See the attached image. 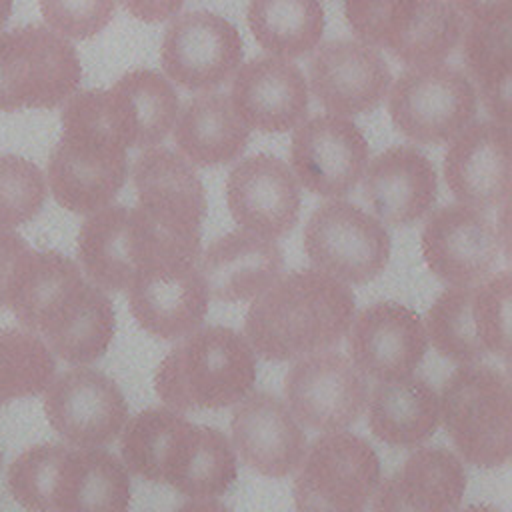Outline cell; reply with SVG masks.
I'll return each instance as SVG.
<instances>
[{
	"instance_id": "cell-40",
	"label": "cell",
	"mask_w": 512,
	"mask_h": 512,
	"mask_svg": "<svg viewBox=\"0 0 512 512\" xmlns=\"http://www.w3.org/2000/svg\"><path fill=\"white\" fill-rule=\"evenodd\" d=\"M124 10L136 20L154 24L176 16L186 0H120Z\"/></svg>"
},
{
	"instance_id": "cell-35",
	"label": "cell",
	"mask_w": 512,
	"mask_h": 512,
	"mask_svg": "<svg viewBox=\"0 0 512 512\" xmlns=\"http://www.w3.org/2000/svg\"><path fill=\"white\" fill-rule=\"evenodd\" d=\"M462 58L480 86V96L494 122L510 118V18L496 22L472 20L464 32Z\"/></svg>"
},
{
	"instance_id": "cell-20",
	"label": "cell",
	"mask_w": 512,
	"mask_h": 512,
	"mask_svg": "<svg viewBox=\"0 0 512 512\" xmlns=\"http://www.w3.org/2000/svg\"><path fill=\"white\" fill-rule=\"evenodd\" d=\"M370 148L362 130L346 116L318 114L292 134L290 160L296 180L318 196H346L360 182Z\"/></svg>"
},
{
	"instance_id": "cell-1",
	"label": "cell",
	"mask_w": 512,
	"mask_h": 512,
	"mask_svg": "<svg viewBox=\"0 0 512 512\" xmlns=\"http://www.w3.org/2000/svg\"><path fill=\"white\" fill-rule=\"evenodd\" d=\"M8 306L50 352L70 364L104 356L114 330V306L78 264L56 250H30L14 278Z\"/></svg>"
},
{
	"instance_id": "cell-3",
	"label": "cell",
	"mask_w": 512,
	"mask_h": 512,
	"mask_svg": "<svg viewBox=\"0 0 512 512\" xmlns=\"http://www.w3.org/2000/svg\"><path fill=\"white\" fill-rule=\"evenodd\" d=\"M124 426L122 460L134 476L190 498L222 496L238 476L234 448L218 428L192 424L168 408L142 410Z\"/></svg>"
},
{
	"instance_id": "cell-37",
	"label": "cell",
	"mask_w": 512,
	"mask_h": 512,
	"mask_svg": "<svg viewBox=\"0 0 512 512\" xmlns=\"http://www.w3.org/2000/svg\"><path fill=\"white\" fill-rule=\"evenodd\" d=\"M46 200L42 170L16 154H0V228L30 222Z\"/></svg>"
},
{
	"instance_id": "cell-26",
	"label": "cell",
	"mask_w": 512,
	"mask_h": 512,
	"mask_svg": "<svg viewBox=\"0 0 512 512\" xmlns=\"http://www.w3.org/2000/svg\"><path fill=\"white\" fill-rule=\"evenodd\" d=\"M230 102L248 128L288 132L308 114V82L292 60L252 58L234 72Z\"/></svg>"
},
{
	"instance_id": "cell-21",
	"label": "cell",
	"mask_w": 512,
	"mask_h": 512,
	"mask_svg": "<svg viewBox=\"0 0 512 512\" xmlns=\"http://www.w3.org/2000/svg\"><path fill=\"white\" fill-rule=\"evenodd\" d=\"M210 294L196 262L160 260L136 274L128 304L140 328L162 340L184 338L206 318Z\"/></svg>"
},
{
	"instance_id": "cell-32",
	"label": "cell",
	"mask_w": 512,
	"mask_h": 512,
	"mask_svg": "<svg viewBox=\"0 0 512 512\" xmlns=\"http://www.w3.org/2000/svg\"><path fill=\"white\" fill-rule=\"evenodd\" d=\"M172 130L180 154L200 168L238 160L250 140V128L222 92L192 96L178 110Z\"/></svg>"
},
{
	"instance_id": "cell-6",
	"label": "cell",
	"mask_w": 512,
	"mask_h": 512,
	"mask_svg": "<svg viewBox=\"0 0 512 512\" xmlns=\"http://www.w3.org/2000/svg\"><path fill=\"white\" fill-rule=\"evenodd\" d=\"M256 382V354L228 326H206L186 334L160 362L154 388L176 410H216L240 402Z\"/></svg>"
},
{
	"instance_id": "cell-39",
	"label": "cell",
	"mask_w": 512,
	"mask_h": 512,
	"mask_svg": "<svg viewBox=\"0 0 512 512\" xmlns=\"http://www.w3.org/2000/svg\"><path fill=\"white\" fill-rule=\"evenodd\" d=\"M32 246L16 232L0 228V308L8 306L14 278Z\"/></svg>"
},
{
	"instance_id": "cell-36",
	"label": "cell",
	"mask_w": 512,
	"mask_h": 512,
	"mask_svg": "<svg viewBox=\"0 0 512 512\" xmlns=\"http://www.w3.org/2000/svg\"><path fill=\"white\" fill-rule=\"evenodd\" d=\"M56 372L54 354L28 330H0V408L16 398L38 396Z\"/></svg>"
},
{
	"instance_id": "cell-19",
	"label": "cell",
	"mask_w": 512,
	"mask_h": 512,
	"mask_svg": "<svg viewBox=\"0 0 512 512\" xmlns=\"http://www.w3.org/2000/svg\"><path fill=\"white\" fill-rule=\"evenodd\" d=\"M420 250L434 276L450 286H476L492 276L502 240L496 224L476 208L446 204L432 212Z\"/></svg>"
},
{
	"instance_id": "cell-14",
	"label": "cell",
	"mask_w": 512,
	"mask_h": 512,
	"mask_svg": "<svg viewBox=\"0 0 512 512\" xmlns=\"http://www.w3.org/2000/svg\"><path fill=\"white\" fill-rule=\"evenodd\" d=\"M78 258L102 290H128L146 266L160 260L196 262L172 248L138 208L122 204L92 212L78 232Z\"/></svg>"
},
{
	"instance_id": "cell-45",
	"label": "cell",
	"mask_w": 512,
	"mask_h": 512,
	"mask_svg": "<svg viewBox=\"0 0 512 512\" xmlns=\"http://www.w3.org/2000/svg\"><path fill=\"white\" fill-rule=\"evenodd\" d=\"M0 464H2V452H0Z\"/></svg>"
},
{
	"instance_id": "cell-29",
	"label": "cell",
	"mask_w": 512,
	"mask_h": 512,
	"mask_svg": "<svg viewBox=\"0 0 512 512\" xmlns=\"http://www.w3.org/2000/svg\"><path fill=\"white\" fill-rule=\"evenodd\" d=\"M180 110L172 82L148 68L130 70L112 88L102 90V114L108 130L126 148L162 144Z\"/></svg>"
},
{
	"instance_id": "cell-10",
	"label": "cell",
	"mask_w": 512,
	"mask_h": 512,
	"mask_svg": "<svg viewBox=\"0 0 512 512\" xmlns=\"http://www.w3.org/2000/svg\"><path fill=\"white\" fill-rule=\"evenodd\" d=\"M80 80L76 48L54 30L26 24L0 32V112L56 108Z\"/></svg>"
},
{
	"instance_id": "cell-31",
	"label": "cell",
	"mask_w": 512,
	"mask_h": 512,
	"mask_svg": "<svg viewBox=\"0 0 512 512\" xmlns=\"http://www.w3.org/2000/svg\"><path fill=\"white\" fill-rule=\"evenodd\" d=\"M280 246L246 230L218 236L200 258V274L208 294L222 302H246L262 294L282 276Z\"/></svg>"
},
{
	"instance_id": "cell-2",
	"label": "cell",
	"mask_w": 512,
	"mask_h": 512,
	"mask_svg": "<svg viewBox=\"0 0 512 512\" xmlns=\"http://www.w3.org/2000/svg\"><path fill=\"white\" fill-rule=\"evenodd\" d=\"M354 312L350 286L318 270H294L252 300L244 338L264 360L286 362L336 346Z\"/></svg>"
},
{
	"instance_id": "cell-16",
	"label": "cell",
	"mask_w": 512,
	"mask_h": 512,
	"mask_svg": "<svg viewBox=\"0 0 512 512\" xmlns=\"http://www.w3.org/2000/svg\"><path fill=\"white\" fill-rule=\"evenodd\" d=\"M284 396L296 422L318 432L352 426L368 404L366 376L340 352L298 358L284 376Z\"/></svg>"
},
{
	"instance_id": "cell-41",
	"label": "cell",
	"mask_w": 512,
	"mask_h": 512,
	"mask_svg": "<svg viewBox=\"0 0 512 512\" xmlns=\"http://www.w3.org/2000/svg\"><path fill=\"white\" fill-rule=\"evenodd\" d=\"M454 6L478 22H496L510 18V0H452Z\"/></svg>"
},
{
	"instance_id": "cell-18",
	"label": "cell",
	"mask_w": 512,
	"mask_h": 512,
	"mask_svg": "<svg viewBox=\"0 0 512 512\" xmlns=\"http://www.w3.org/2000/svg\"><path fill=\"white\" fill-rule=\"evenodd\" d=\"M44 414L58 436L78 448L110 444L128 422V404L118 384L94 368H70L52 378Z\"/></svg>"
},
{
	"instance_id": "cell-8",
	"label": "cell",
	"mask_w": 512,
	"mask_h": 512,
	"mask_svg": "<svg viewBox=\"0 0 512 512\" xmlns=\"http://www.w3.org/2000/svg\"><path fill=\"white\" fill-rule=\"evenodd\" d=\"M344 16L360 42L408 66L442 62L464 30L452 0H344Z\"/></svg>"
},
{
	"instance_id": "cell-24",
	"label": "cell",
	"mask_w": 512,
	"mask_h": 512,
	"mask_svg": "<svg viewBox=\"0 0 512 512\" xmlns=\"http://www.w3.org/2000/svg\"><path fill=\"white\" fill-rule=\"evenodd\" d=\"M226 202L242 230L274 240L288 234L298 222L300 186L284 160L272 154H254L230 170Z\"/></svg>"
},
{
	"instance_id": "cell-30",
	"label": "cell",
	"mask_w": 512,
	"mask_h": 512,
	"mask_svg": "<svg viewBox=\"0 0 512 512\" xmlns=\"http://www.w3.org/2000/svg\"><path fill=\"white\" fill-rule=\"evenodd\" d=\"M466 490L460 458L448 448H418L376 486L372 512H456Z\"/></svg>"
},
{
	"instance_id": "cell-15",
	"label": "cell",
	"mask_w": 512,
	"mask_h": 512,
	"mask_svg": "<svg viewBox=\"0 0 512 512\" xmlns=\"http://www.w3.org/2000/svg\"><path fill=\"white\" fill-rule=\"evenodd\" d=\"M304 252L314 270L346 284H366L388 266L386 226L346 200L320 204L304 226Z\"/></svg>"
},
{
	"instance_id": "cell-34",
	"label": "cell",
	"mask_w": 512,
	"mask_h": 512,
	"mask_svg": "<svg viewBox=\"0 0 512 512\" xmlns=\"http://www.w3.org/2000/svg\"><path fill=\"white\" fill-rule=\"evenodd\" d=\"M246 18L256 42L286 60L314 50L326 24L320 0H250Z\"/></svg>"
},
{
	"instance_id": "cell-27",
	"label": "cell",
	"mask_w": 512,
	"mask_h": 512,
	"mask_svg": "<svg viewBox=\"0 0 512 512\" xmlns=\"http://www.w3.org/2000/svg\"><path fill=\"white\" fill-rule=\"evenodd\" d=\"M232 448L258 474H292L308 448L306 434L288 406L268 392L246 394L232 412Z\"/></svg>"
},
{
	"instance_id": "cell-17",
	"label": "cell",
	"mask_w": 512,
	"mask_h": 512,
	"mask_svg": "<svg viewBox=\"0 0 512 512\" xmlns=\"http://www.w3.org/2000/svg\"><path fill=\"white\" fill-rule=\"evenodd\" d=\"M244 58L238 28L214 12L196 10L168 24L160 64L164 74L186 90H214L228 82Z\"/></svg>"
},
{
	"instance_id": "cell-22",
	"label": "cell",
	"mask_w": 512,
	"mask_h": 512,
	"mask_svg": "<svg viewBox=\"0 0 512 512\" xmlns=\"http://www.w3.org/2000/svg\"><path fill=\"white\" fill-rule=\"evenodd\" d=\"M310 92L336 116L372 112L388 96L392 72L378 48L360 40H330L316 46L308 66Z\"/></svg>"
},
{
	"instance_id": "cell-12",
	"label": "cell",
	"mask_w": 512,
	"mask_h": 512,
	"mask_svg": "<svg viewBox=\"0 0 512 512\" xmlns=\"http://www.w3.org/2000/svg\"><path fill=\"white\" fill-rule=\"evenodd\" d=\"M292 494L296 512H366L380 484V460L360 436L324 432L296 468Z\"/></svg>"
},
{
	"instance_id": "cell-28",
	"label": "cell",
	"mask_w": 512,
	"mask_h": 512,
	"mask_svg": "<svg viewBox=\"0 0 512 512\" xmlns=\"http://www.w3.org/2000/svg\"><path fill=\"white\" fill-rule=\"evenodd\" d=\"M362 190L382 224L410 226L434 206L438 176L424 152L398 144L370 160L362 174Z\"/></svg>"
},
{
	"instance_id": "cell-7",
	"label": "cell",
	"mask_w": 512,
	"mask_h": 512,
	"mask_svg": "<svg viewBox=\"0 0 512 512\" xmlns=\"http://www.w3.org/2000/svg\"><path fill=\"white\" fill-rule=\"evenodd\" d=\"M440 418L466 462L494 468L510 456V380L488 364H460L442 386Z\"/></svg>"
},
{
	"instance_id": "cell-13",
	"label": "cell",
	"mask_w": 512,
	"mask_h": 512,
	"mask_svg": "<svg viewBox=\"0 0 512 512\" xmlns=\"http://www.w3.org/2000/svg\"><path fill=\"white\" fill-rule=\"evenodd\" d=\"M138 210L180 254L198 262L206 194L192 164L164 146L146 148L132 166Z\"/></svg>"
},
{
	"instance_id": "cell-4",
	"label": "cell",
	"mask_w": 512,
	"mask_h": 512,
	"mask_svg": "<svg viewBox=\"0 0 512 512\" xmlns=\"http://www.w3.org/2000/svg\"><path fill=\"white\" fill-rule=\"evenodd\" d=\"M14 500L30 512H128L130 478L108 450L38 444L8 468Z\"/></svg>"
},
{
	"instance_id": "cell-44",
	"label": "cell",
	"mask_w": 512,
	"mask_h": 512,
	"mask_svg": "<svg viewBox=\"0 0 512 512\" xmlns=\"http://www.w3.org/2000/svg\"><path fill=\"white\" fill-rule=\"evenodd\" d=\"M460 512H502V510H498V508H494V506H468V508H464V510H460Z\"/></svg>"
},
{
	"instance_id": "cell-5",
	"label": "cell",
	"mask_w": 512,
	"mask_h": 512,
	"mask_svg": "<svg viewBox=\"0 0 512 512\" xmlns=\"http://www.w3.org/2000/svg\"><path fill=\"white\" fill-rule=\"evenodd\" d=\"M128 176L126 146L108 130L102 90L72 94L62 110V134L48 158L54 200L76 214L112 204Z\"/></svg>"
},
{
	"instance_id": "cell-38",
	"label": "cell",
	"mask_w": 512,
	"mask_h": 512,
	"mask_svg": "<svg viewBox=\"0 0 512 512\" xmlns=\"http://www.w3.org/2000/svg\"><path fill=\"white\" fill-rule=\"evenodd\" d=\"M116 10V0H40L44 22L62 38L86 40L102 32Z\"/></svg>"
},
{
	"instance_id": "cell-23",
	"label": "cell",
	"mask_w": 512,
	"mask_h": 512,
	"mask_svg": "<svg viewBox=\"0 0 512 512\" xmlns=\"http://www.w3.org/2000/svg\"><path fill=\"white\" fill-rule=\"evenodd\" d=\"M428 348L422 318L398 302L366 306L348 328L352 364L378 382L412 376Z\"/></svg>"
},
{
	"instance_id": "cell-11",
	"label": "cell",
	"mask_w": 512,
	"mask_h": 512,
	"mask_svg": "<svg viewBox=\"0 0 512 512\" xmlns=\"http://www.w3.org/2000/svg\"><path fill=\"white\" fill-rule=\"evenodd\" d=\"M390 120L416 144H446L468 128L478 112L470 78L444 62L408 66L388 90Z\"/></svg>"
},
{
	"instance_id": "cell-25",
	"label": "cell",
	"mask_w": 512,
	"mask_h": 512,
	"mask_svg": "<svg viewBox=\"0 0 512 512\" xmlns=\"http://www.w3.org/2000/svg\"><path fill=\"white\" fill-rule=\"evenodd\" d=\"M444 182L458 204L488 210L508 202L510 132L506 124L484 120L464 128L444 154Z\"/></svg>"
},
{
	"instance_id": "cell-9",
	"label": "cell",
	"mask_w": 512,
	"mask_h": 512,
	"mask_svg": "<svg viewBox=\"0 0 512 512\" xmlns=\"http://www.w3.org/2000/svg\"><path fill=\"white\" fill-rule=\"evenodd\" d=\"M510 272L492 274L476 286L446 288L426 312V336L436 352L476 364L488 354L510 352Z\"/></svg>"
},
{
	"instance_id": "cell-42",
	"label": "cell",
	"mask_w": 512,
	"mask_h": 512,
	"mask_svg": "<svg viewBox=\"0 0 512 512\" xmlns=\"http://www.w3.org/2000/svg\"><path fill=\"white\" fill-rule=\"evenodd\" d=\"M176 512H232V510L212 498H192L190 502L182 504Z\"/></svg>"
},
{
	"instance_id": "cell-43",
	"label": "cell",
	"mask_w": 512,
	"mask_h": 512,
	"mask_svg": "<svg viewBox=\"0 0 512 512\" xmlns=\"http://www.w3.org/2000/svg\"><path fill=\"white\" fill-rule=\"evenodd\" d=\"M12 12V0H0V28L8 22Z\"/></svg>"
},
{
	"instance_id": "cell-33",
	"label": "cell",
	"mask_w": 512,
	"mask_h": 512,
	"mask_svg": "<svg viewBox=\"0 0 512 512\" xmlns=\"http://www.w3.org/2000/svg\"><path fill=\"white\" fill-rule=\"evenodd\" d=\"M440 400L422 378L380 382L368 406L370 432L390 446H416L438 428Z\"/></svg>"
}]
</instances>
